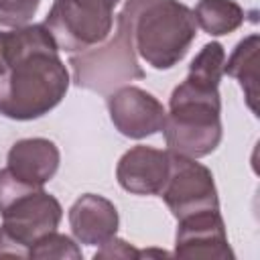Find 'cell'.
I'll list each match as a JSON object with an SVG mask.
<instances>
[{
	"label": "cell",
	"mask_w": 260,
	"mask_h": 260,
	"mask_svg": "<svg viewBox=\"0 0 260 260\" xmlns=\"http://www.w3.org/2000/svg\"><path fill=\"white\" fill-rule=\"evenodd\" d=\"M69 89V71L45 24L0 30V114L35 120L49 114Z\"/></svg>",
	"instance_id": "obj_1"
},
{
	"label": "cell",
	"mask_w": 260,
	"mask_h": 260,
	"mask_svg": "<svg viewBox=\"0 0 260 260\" xmlns=\"http://www.w3.org/2000/svg\"><path fill=\"white\" fill-rule=\"evenodd\" d=\"M120 12L130 26L136 55L152 69L175 67L195 41L193 10L179 0H126Z\"/></svg>",
	"instance_id": "obj_2"
},
{
	"label": "cell",
	"mask_w": 260,
	"mask_h": 260,
	"mask_svg": "<svg viewBox=\"0 0 260 260\" xmlns=\"http://www.w3.org/2000/svg\"><path fill=\"white\" fill-rule=\"evenodd\" d=\"M219 89L201 87L183 79L171 93L162 134L171 152L201 158L221 142Z\"/></svg>",
	"instance_id": "obj_3"
},
{
	"label": "cell",
	"mask_w": 260,
	"mask_h": 260,
	"mask_svg": "<svg viewBox=\"0 0 260 260\" xmlns=\"http://www.w3.org/2000/svg\"><path fill=\"white\" fill-rule=\"evenodd\" d=\"M73 83L98 93H112L134 79H144L138 57L132 45L130 26L122 12L116 16V32L104 43L69 57Z\"/></svg>",
	"instance_id": "obj_4"
},
{
	"label": "cell",
	"mask_w": 260,
	"mask_h": 260,
	"mask_svg": "<svg viewBox=\"0 0 260 260\" xmlns=\"http://www.w3.org/2000/svg\"><path fill=\"white\" fill-rule=\"evenodd\" d=\"M120 0H55L45 26L59 51L81 53L112 35L114 6Z\"/></svg>",
	"instance_id": "obj_5"
},
{
	"label": "cell",
	"mask_w": 260,
	"mask_h": 260,
	"mask_svg": "<svg viewBox=\"0 0 260 260\" xmlns=\"http://www.w3.org/2000/svg\"><path fill=\"white\" fill-rule=\"evenodd\" d=\"M0 215V258H28L30 246L59 228L63 207L57 197L37 189L14 201Z\"/></svg>",
	"instance_id": "obj_6"
},
{
	"label": "cell",
	"mask_w": 260,
	"mask_h": 260,
	"mask_svg": "<svg viewBox=\"0 0 260 260\" xmlns=\"http://www.w3.org/2000/svg\"><path fill=\"white\" fill-rule=\"evenodd\" d=\"M158 195L177 219L207 209H219L217 189L211 171L205 165L197 162V158L175 152H171L169 177Z\"/></svg>",
	"instance_id": "obj_7"
},
{
	"label": "cell",
	"mask_w": 260,
	"mask_h": 260,
	"mask_svg": "<svg viewBox=\"0 0 260 260\" xmlns=\"http://www.w3.org/2000/svg\"><path fill=\"white\" fill-rule=\"evenodd\" d=\"M108 112L116 130L134 140L160 132L167 118L165 106L136 85H122L108 93Z\"/></svg>",
	"instance_id": "obj_8"
},
{
	"label": "cell",
	"mask_w": 260,
	"mask_h": 260,
	"mask_svg": "<svg viewBox=\"0 0 260 260\" xmlns=\"http://www.w3.org/2000/svg\"><path fill=\"white\" fill-rule=\"evenodd\" d=\"M175 256L234 260L219 209H207L179 219L175 236Z\"/></svg>",
	"instance_id": "obj_9"
},
{
	"label": "cell",
	"mask_w": 260,
	"mask_h": 260,
	"mask_svg": "<svg viewBox=\"0 0 260 260\" xmlns=\"http://www.w3.org/2000/svg\"><path fill=\"white\" fill-rule=\"evenodd\" d=\"M171 169V152L152 146H132L116 167L120 187L134 195H158Z\"/></svg>",
	"instance_id": "obj_10"
},
{
	"label": "cell",
	"mask_w": 260,
	"mask_h": 260,
	"mask_svg": "<svg viewBox=\"0 0 260 260\" xmlns=\"http://www.w3.org/2000/svg\"><path fill=\"white\" fill-rule=\"evenodd\" d=\"M69 225L79 244L102 246L116 236L120 217L116 205L95 193L81 195L69 209Z\"/></svg>",
	"instance_id": "obj_11"
},
{
	"label": "cell",
	"mask_w": 260,
	"mask_h": 260,
	"mask_svg": "<svg viewBox=\"0 0 260 260\" xmlns=\"http://www.w3.org/2000/svg\"><path fill=\"white\" fill-rule=\"evenodd\" d=\"M59 148L49 138H22L16 140L6 156L8 169L22 181L43 187L59 169Z\"/></svg>",
	"instance_id": "obj_12"
},
{
	"label": "cell",
	"mask_w": 260,
	"mask_h": 260,
	"mask_svg": "<svg viewBox=\"0 0 260 260\" xmlns=\"http://www.w3.org/2000/svg\"><path fill=\"white\" fill-rule=\"evenodd\" d=\"M258 49H260V35L252 32L236 45V49L232 51L230 59L223 65V73L240 81L246 104L256 116H258V61H260Z\"/></svg>",
	"instance_id": "obj_13"
},
{
	"label": "cell",
	"mask_w": 260,
	"mask_h": 260,
	"mask_svg": "<svg viewBox=\"0 0 260 260\" xmlns=\"http://www.w3.org/2000/svg\"><path fill=\"white\" fill-rule=\"evenodd\" d=\"M193 16L197 26L211 37L230 35L244 24V10L234 0H199Z\"/></svg>",
	"instance_id": "obj_14"
},
{
	"label": "cell",
	"mask_w": 260,
	"mask_h": 260,
	"mask_svg": "<svg viewBox=\"0 0 260 260\" xmlns=\"http://www.w3.org/2000/svg\"><path fill=\"white\" fill-rule=\"evenodd\" d=\"M223 65H225V49L221 47V43L211 41V43L203 45V49L193 57L185 79H189L201 87L217 89L221 75H223Z\"/></svg>",
	"instance_id": "obj_15"
},
{
	"label": "cell",
	"mask_w": 260,
	"mask_h": 260,
	"mask_svg": "<svg viewBox=\"0 0 260 260\" xmlns=\"http://www.w3.org/2000/svg\"><path fill=\"white\" fill-rule=\"evenodd\" d=\"M28 258H57V260H81V248L65 234H57L55 232H49L45 234L43 238H39L32 246H30V252H28Z\"/></svg>",
	"instance_id": "obj_16"
},
{
	"label": "cell",
	"mask_w": 260,
	"mask_h": 260,
	"mask_svg": "<svg viewBox=\"0 0 260 260\" xmlns=\"http://www.w3.org/2000/svg\"><path fill=\"white\" fill-rule=\"evenodd\" d=\"M41 0H0V24L2 26H24L39 10Z\"/></svg>",
	"instance_id": "obj_17"
},
{
	"label": "cell",
	"mask_w": 260,
	"mask_h": 260,
	"mask_svg": "<svg viewBox=\"0 0 260 260\" xmlns=\"http://www.w3.org/2000/svg\"><path fill=\"white\" fill-rule=\"evenodd\" d=\"M37 189H43V187H35L30 183L18 179L8 167L0 169V213L6 211L14 201H18L20 197H24Z\"/></svg>",
	"instance_id": "obj_18"
},
{
	"label": "cell",
	"mask_w": 260,
	"mask_h": 260,
	"mask_svg": "<svg viewBox=\"0 0 260 260\" xmlns=\"http://www.w3.org/2000/svg\"><path fill=\"white\" fill-rule=\"evenodd\" d=\"M93 258L95 260L98 258H140V252L136 248H132L128 242L114 236L100 246V250L93 254Z\"/></svg>",
	"instance_id": "obj_19"
}]
</instances>
